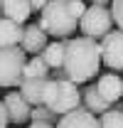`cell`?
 <instances>
[{
  "label": "cell",
  "instance_id": "obj_4",
  "mask_svg": "<svg viewBox=\"0 0 123 128\" xmlns=\"http://www.w3.org/2000/svg\"><path fill=\"white\" fill-rule=\"evenodd\" d=\"M25 64H27V54L20 44L0 47V86H5V89L20 86Z\"/></svg>",
  "mask_w": 123,
  "mask_h": 128
},
{
  "label": "cell",
  "instance_id": "obj_11",
  "mask_svg": "<svg viewBox=\"0 0 123 128\" xmlns=\"http://www.w3.org/2000/svg\"><path fill=\"white\" fill-rule=\"evenodd\" d=\"M96 91L101 98H106L108 104L113 106L116 101H121L123 96V81L118 74H101L98 81H96Z\"/></svg>",
  "mask_w": 123,
  "mask_h": 128
},
{
  "label": "cell",
  "instance_id": "obj_17",
  "mask_svg": "<svg viewBox=\"0 0 123 128\" xmlns=\"http://www.w3.org/2000/svg\"><path fill=\"white\" fill-rule=\"evenodd\" d=\"M22 76H52L44 57H42V54H32V59H27V64H25Z\"/></svg>",
  "mask_w": 123,
  "mask_h": 128
},
{
  "label": "cell",
  "instance_id": "obj_16",
  "mask_svg": "<svg viewBox=\"0 0 123 128\" xmlns=\"http://www.w3.org/2000/svg\"><path fill=\"white\" fill-rule=\"evenodd\" d=\"M98 126L101 128H123V104H113L106 113L98 116Z\"/></svg>",
  "mask_w": 123,
  "mask_h": 128
},
{
  "label": "cell",
  "instance_id": "obj_13",
  "mask_svg": "<svg viewBox=\"0 0 123 128\" xmlns=\"http://www.w3.org/2000/svg\"><path fill=\"white\" fill-rule=\"evenodd\" d=\"M22 32H25V25H22V22H15V20H10V17L0 15V47L20 44Z\"/></svg>",
  "mask_w": 123,
  "mask_h": 128
},
{
  "label": "cell",
  "instance_id": "obj_3",
  "mask_svg": "<svg viewBox=\"0 0 123 128\" xmlns=\"http://www.w3.org/2000/svg\"><path fill=\"white\" fill-rule=\"evenodd\" d=\"M44 106L57 116L69 113L76 106H81V91L76 89L74 81L49 76V84H47V91H44Z\"/></svg>",
  "mask_w": 123,
  "mask_h": 128
},
{
  "label": "cell",
  "instance_id": "obj_15",
  "mask_svg": "<svg viewBox=\"0 0 123 128\" xmlns=\"http://www.w3.org/2000/svg\"><path fill=\"white\" fill-rule=\"evenodd\" d=\"M81 106H84L86 111H91L94 116H101V113H106L108 108H111V104H108L106 98L98 96L96 86H86V89L81 91Z\"/></svg>",
  "mask_w": 123,
  "mask_h": 128
},
{
  "label": "cell",
  "instance_id": "obj_18",
  "mask_svg": "<svg viewBox=\"0 0 123 128\" xmlns=\"http://www.w3.org/2000/svg\"><path fill=\"white\" fill-rule=\"evenodd\" d=\"M57 118H59V116H57V113H52L44 104L32 106V111H30V121H47V123H57Z\"/></svg>",
  "mask_w": 123,
  "mask_h": 128
},
{
  "label": "cell",
  "instance_id": "obj_7",
  "mask_svg": "<svg viewBox=\"0 0 123 128\" xmlns=\"http://www.w3.org/2000/svg\"><path fill=\"white\" fill-rule=\"evenodd\" d=\"M54 126L57 128H101L98 126V116L86 111L84 106H76L74 111H69V113H62Z\"/></svg>",
  "mask_w": 123,
  "mask_h": 128
},
{
  "label": "cell",
  "instance_id": "obj_2",
  "mask_svg": "<svg viewBox=\"0 0 123 128\" xmlns=\"http://www.w3.org/2000/svg\"><path fill=\"white\" fill-rule=\"evenodd\" d=\"M86 5L81 0H49L40 10V27L54 40H69L79 27Z\"/></svg>",
  "mask_w": 123,
  "mask_h": 128
},
{
  "label": "cell",
  "instance_id": "obj_1",
  "mask_svg": "<svg viewBox=\"0 0 123 128\" xmlns=\"http://www.w3.org/2000/svg\"><path fill=\"white\" fill-rule=\"evenodd\" d=\"M101 69V49L98 42L91 37H69L64 40V59H62V72L64 79L84 84L94 79Z\"/></svg>",
  "mask_w": 123,
  "mask_h": 128
},
{
  "label": "cell",
  "instance_id": "obj_22",
  "mask_svg": "<svg viewBox=\"0 0 123 128\" xmlns=\"http://www.w3.org/2000/svg\"><path fill=\"white\" fill-rule=\"evenodd\" d=\"M30 128H57L54 123H47V121H32Z\"/></svg>",
  "mask_w": 123,
  "mask_h": 128
},
{
  "label": "cell",
  "instance_id": "obj_14",
  "mask_svg": "<svg viewBox=\"0 0 123 128\" xmlns=\"http://www.w3.org/2000/svg\"><path fill=\"white\" fill-rule=\"evenodd\" d=\"M0 15H5L10 20H15V22L25 25V20L32 15V5H30V0H2Z\"/></svg>",
  "mask_w": 123,
  "mask_h": 128
},
{
  "label": "cell",
  "instance_id": "obj_20",
  "mask_svg": "<svg viewBox=\"0 0 123 128\" xmlns=\"http://www.w3.org/2000/svg\"><path fill=\"white\" fill-rule=\"evenodd\" d=\"M8 111H5V106H2V101H0V128H8Z\"/></svg>",
  "mask_w": 123,
  "mask_h": 128
},
{
  "label": "cell",
  "instance_id": "obj_12",
  "mask_svg": "<svg viewBox=\"0 0 123 128\" xmlns=\"http://www.w3.org/2000/svg\"><path fill=\"white\" fill-rule=\"evenodd\" d=\"M42 57H44L49 72L57 74V79H64V72H62V59H64V40H54V42H47V47L42 49Z\"/></svg>",
  "mask_w": 123,
  "mask_h": 128
},
{
  "label": "cell",
  "instance_id": "obj_5",
  "mask_svg": "<svg viewBox=\"0 0 123 128\" xmlns=\"http://www.w3.org/2000/svg\"><path fill=\"white\" fill-rule=\"evenodd\" d=\"M79 30L84 37H91V40H101L104 34L113 30V17H111V10L106 5H96L94 2L91 8L84 10V15L79 20Z\"/></svg>",
  "mask_w": 123,
  "mask_h": 128
},
{
  "label": "cell",
  "instance_id": "obj_6",
  "mask_svg": "<svg viewBox=\"0 0 123 128\" xmlns=\"http://www.w3.org/2000/svg\"><path fill=\"white\" fill-rule=\"evenodd\" d=\"M101 64H106L113 72H123V30H111L98 40Z\"/></svg>",
  "mask_w": 123,
  "mask_h": 128
},
{
  "label": "cell",
  "instance_id": "obj_19",
  "mask_svg": "<svg viewBox=\"0 0 123 128\" xmlns=\"http://www.w3.org/2000/svg\"><path fill=\"white\" fill-rule=\"evenodd\" d=\"M111 17L118 25V30H123V0H111Z\"/></svg>",
  "mask_w": 123,
  "mask_h": 128
},
{
  "label": "cell",
  "instance_id": "obj_24",
  "mask_svg": "<svg viewBox=\"0 0 123 128\" xmlns=\"http://www.w3.org/2000/svg\"><path fill=\"white\" fill-rule=\"evenodd\" d=\"M0 5H2V0H0Z\"/></svg>",
  "mask_w": 123,
  "mask_h": 128
},
{
  "label": "cell",
  "instance_id": "obj_21",
  "mask_svg": "<svg viewBox=\"0 0 123 128\" xmlns=\"http://www.w3.org/2000/svg\"><path fill=\"white\" fill-rule=\"evenodd\" d=\"M47 2H49V0H30V5H32V12H34V10H42V8H44Z\"/></svg>",
  "mask_w": 123,
  "mask_h": 128
},
{
  "label": "cell",
  "instance_id": "obj_10",
  "mask_svg": "<svg viewBox=\"0 0 123 128\" xmlns=\"http://www.w3.org/2000/svg\"><path fill=\"white\" fill-rule=\"evenodd\" d=\"M47 40H49V34L34 22V25L25 27L22 40H20V47L25 49V54H42V49L47 47Z\"/></svg>",
  "mask_w": 123,
  "mask_h": 128
},
{
  "label": "cell",
  "instance_id": "obj_8",
  "mask_svg": "<svg viewBox=\"0 0 123 128\" xmlns=\"http://www.w3.org/2000/svg\"><path fill=\"white\" fill-rule=\"evenodd\" d=\"M47 84H49V76H22L20 94L25 96V101L30 106H40V104H44Z\"/></svg>",
  "mask_w": 123,
  "mask_h": 128
},
{
  "label": "cell",
  "instance_id": "obj_23",
  "mask_svg": "<svg viewBox=\"0 0 123 128\" xmlns=\"http://www.w3.org/2000/svg\"><path fill=\"white\" fill-rule=\"evenodd\" d=\"M91 2H96V5H108L111 0H91Z\"/></svg>",
  "mask_w": 123,
  "mask_h": 128
},
{
  "label": "cell",
  "instance_id": "obj_25",
  "mask_svg": "<svg viewBox=\"0 0 123 128\" xmlns=\"http://www.w3.org/2000/svg\"><path fill=\"white\" fill-rule=\"evenodd\" d=\"M121 81H123V76H121Z\"/></svg>",
  "mask_w": 123,
  "mask_h": 128
},
{
  "label": "cell",
  "instance_id": "obj_9",
  "mask_svg": "<svg viewBox=\"0 0 123 128\" xmlns=\"http://www.w3.org/2000/svg\"><path fill=\"white\" fill-rule=\"evenodd\" d=\"M2 106H5V111H8V121L10 123H27L30 121V111H32V106L25 101V96L22 94H8L5 96V101H2Z\"/></svg>",
  "mask_w": 123,
  "mask_h": 128
}]
</instances>
